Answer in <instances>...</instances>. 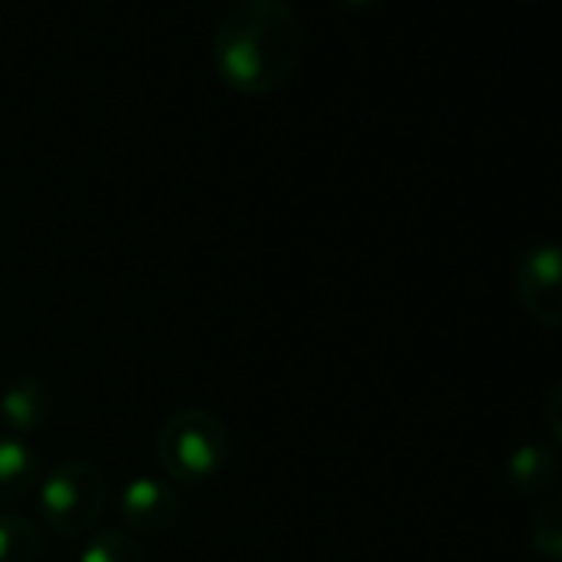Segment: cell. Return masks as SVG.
I'll list each match as a JSON object with an SVG mask.
<instances>
[{
  "mask_svg": "<svg viewBox=\"0 0 562 562\" xmlns=\"http://www.w3.org/2000/svg\"><path fill=\"white\" fill-rule=\"evenodd\" d=\"M305 54V24L289 0H235L212 37V67L218 80L261 97L285 87Z\"/></svg>",
  "mask_w": 562,
  "mask_h": 562,
  "instance_id": "6da1fadb",
  "label": "cell"
},
{
  "mask_svg": "<svg viewBox=\"0 0 562 562\" xmlns=\"http://www.w3.org/2000/svg\"><path fill=\"white\" fill-rule=\"evenodd\" d=\"M228 430L205 407H182L162 420L156 434V460L162 473L186 486H202L228 463Z\"/></svg>",
  "mask_w": 562,
  "mask_h": 562,
  "instance_id": "7a4b0ae2",
  "label": "cell"
},
{
  "mask_svg": "<svg viewBox=\"0 0 562 562\" xmlns=\"http://www.w3.org/2000/svg\"><path fill=\"white\" fill-rule=\"evenodd\" d=\"M37 506L47 529L67 539L90 536L106 506V476L90 460H64L41 480Z\"/></svg>",
  "mask_w": 562,
  "mask_h": 562,
  "instance_id": "3957f363",
  "label": "cell"
},
{
  "mask_svg": "<svg viewBox=\"0 0 562 562\" xmlns=\"http://www.w3.org/2000/svg\"><path fill=\"white\" fill-rule=\"evenodd\" d=\"M516 292L522 308L542 328H562V245H529L516 261Z\"/></svg>",
  "mask_w": 562,
  "mask_h": 562,
  "instance_id": "277c9868",
  "label": "cell"
},
{
  "mask_svg": "<svg viewBox=\"0 0 562 562\" xmlns=\"http://www.w3.org/2000/svg\"><path fill=\"white\" fill-rule=\"evenodd\" d=\"M182 513V496L169 480L159 476H136L120 493V519L126 532L156 536L166 532Z\"/></svg>",
  "mask_w": 562,
  "mask_h": 562,
  "instance_id": "5b68a950",
  "label": "cell"
},
{
  "mask_svg": "<svg viewBox=\"0 0 562 562\" xmlns=\"http://www.w3.org/2000/svg\"><path fill=\"white\" fill-rule=\"evenodd\" d=\"M54 417V394L50 387L34 374H18L0 391V424L8 427L11 437H34L41 434Z\"/></svg>",
  "mask_w": 562,
  "mask_h": 562,
  "instance_id": "8992f818",
  "label": "cell"
},
{
  "mask_svg": "<svg viewBox=\"0 0 562 562\" xmlns=\"http://www.w3.org/2000/svg\"><path fill=\"white\" fill-rule=\"evenodd\" d=\"M41 480L37 450L11 434H0V509L24 499Z\"/></svg>",
  "mask_w": 562,
  "mask_h": 562,
  "instance_id": "52a82bcc",
  "label": "cell"
},
{
  "mask_svg": "<svg viewBox=\"0 0 562 562\" xmlns=\"http://www.w3.org/2000/svg\"><path fill=\"white\" fill-rule=\"evenodd\" d=\"M559 453L546 443H522L506 460V480L522 496H542L559 480Z\"/></svg>",
  "mask_w": 562,
  "mask_h": 562,
  "instance_id": "ba28073f",
  "label": "cell"
},
{
  "mask_svg": "<svg viewBox=\"0 0 562 562\" xmlns=\"http://www.w3.org/2000/svg\"><path fill=\"white\" fill-rule=\"evenodd\" d=\"M44 555V532L21 513H0V562H37Z\"/></svg>",
  "mask_w": 562,
  "mask_h": 562,
  "instance_id": "9c48e42d",
  "label": "cell"
},
{
  "mask_svg": "<svg viewBox=\"0 0 562 562\" xmlns=\"http://www.w3.org/2000/svg\"><path fill=\"white\" fill-rule=\"evenodd\" d=\"M80 562H149V555L126 529H93L80 549Z\"/></svg>",
  "mask_w": 562,
  "mask_h": 562,
  "instance_id": "30bf717a",
  "label": "cell"
},
{
  "mask_svg": "<svg viewBox=\"0 0 562 562\" xmlns=\"http://www.w3.org/2000/svg\"><path fill=\"white\" fill-rule=\"evenodd\" d=\"M532 549L542 559H555L562 562V493H552L532 516V529H529Z\"/></svg>",
  "mask_w": 562,
  "mask_h": 562,
  "instance_id": "8fae6325",
  "label": "cell"
},
{
  "mask_svg": "<svg viewBox=\"0 0 562 562\" xmlns=\"http://www.w3.org/2000/svg\"><path fill=\"white\" fill-rule=\"evenodd\" d=\"M546 430L549 437L562 447V381L552 387V394L546 397Z\"/></svg>",
  "mask_w": 562,
  "mask_h": 562,
  "instance_id": "7c38bea8",
  "label": "cell"
},
{
  "mask_svg": "<svg viewBox=\"0 0 562 562\" xmlns=\"http://www.w3.org/2000/svg\"><path fill=\"white\" fill-rule=\"evenodd\" d=\"M345 4H351V8H371V4H378V0H345Z\"/></svg>",
  "mask_w": 562,
  "mask_h": 562,
  "instance_id": "4fadbf2b",
  "label": "cell"
}]
</instances>
